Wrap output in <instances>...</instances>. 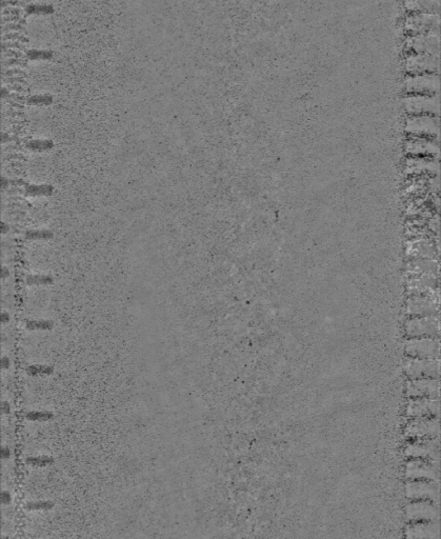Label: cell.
<instances>
[{"label":"cell","instance_id":"obj_15","mask_svg":"<svg viewBox=\"0 0 441 539\" xmlns=\"http://www.w3.org/2000/svg\"><path fill=\"white\" fill-rule=\"evenodd\" d=\"M406 107L411 113L427 114L439 112L438 94H415L406 99Z\"/></svg>","mask_w":441,"mask_h":539},{"label":"cell","instance_id":"obj_28","mask_svg":"<svg viewBox=\"0 0 441 539\" xmlns=\"http://www.w3.org/2000/svg\"><path fill=\"white\" fill-rule=\"evenodd\" d=\"M53 459L51 457H48V456H39V457H30L27 459V462L29 464H33V466H38V467H43V466H47V464H50L52 463Z\"/></svg>","mask_w":441,"mask_h":539},{"label":"cell","instance_id":"obj_17","mask_svg":"<svg viewBox=\"0 0 441 539\" xmlns=\"http://www.w3.org/2000/svg\"><path fill=\"white\" fill-rule=\"evenodd\" d=\"M409 313L419 316H428L438 313V303L428 298H416L410 303Z\"/></svg>","mask_w":441,"mask_h":539},{"label":"cell","instance_id":"obj_10","mask_svg":"<svg viewBox=\"0 0 441 539\" xmlns=\"http://www.w3.org/2000/svg\"><path fill=\"white\" fill-rule=\"evenodd\" d=\"M440 67L439 54L411 53L406 59V70L410 74L438 73Z\"/></svg>","mask_w":441,"mask_h":539},{"label":"cell","instance_id":"obj_19","mask_svg":"<svg viewBox=\"0 0 441 539\" xmlns=\"http://www.w3.org/2000/svg\"><path fill=\"white\" fill-rule=\"evenodd\" d=\"M53 191H54V188L52 187V185L27 184L25 194L27 196H50L53 194Z\"/></svg>","mask_w":441,"mask_h":539},{"label":"cell","instance_id":"obj_29","mask_svg":"<svg viewBox=\"0 0 441 539\" xmlns=\"http://www.w3.org/2000/svg\"><path fill=\"white\" fill-rule=\"evenodd\" d=\"M54 504L51 501H36V503L27 504V509L29 510H47L53 508Z\"/></svg>","mask_w":441,"mask_h":539},{"label":"cell","instance_id":"obj_16","mask_svg":"<svg viewBox=\"0 0 441 539\" xmlns=\"http://www.w3.org/2000/svg\"><path fill=\"white\" fill-rule=\"evenodd\" d=\"M408 538L420 539H437L440 537L439 520L433 522H415L406 530Z\"/></svg>","mask_w":441,"mask_h":539},{"label":"cell","instance_id":"obj_4","mask_svg":"<svg viewBox=\"0 0 441 539\" xmlns=\"http://www.w3.org/2000/svg\"><path fill=\"white\" fill-rule=\"evenodd\" d=\"M406 353L410 357L439 359L440 340L435 337L410 338L406 343Z\"/></svg>","mask_w":441,"mask_h":539},{"label":"cell","instance_id":"obj_13","mask_svg":"<svg viewBox=\"0 0 441 539\" xmlns=\"http://www.w3.org/2000/svg\"><path fill=\"white\" fill-rule=\"evenodd\" d=\"M407 394L411 398H439L440 381L439 378H417L410 379L407 384Z\"/></svg>","mask_w":441,"mask_h":539},{"label":"cell","instance_id":"obj_2","mask_svg":"<svg viewBox=\"0 0 441 539\" xmlns=\"http://www.w3.org/2000/svg\"><path fill=\"white\" fill-rule=\"evenodd\" d=\"M407 335L410 338L419 337H435L439 338L440 324L437 315L420 316L411 319L406 325Z\"/></svg>","mask_w":441,"mask_h":539},{"label":"cell","instance_id":"obj_6","mask_svg":"<svg viewBox=\"0 0 441 539\" xmlns=\"http://www.w3.org/2000/svg\"><path fill=\"white\" fill-rule=\"evenodd\" d=\"M406 435L415 439L436 438L440 435L439 417H416L406 427Z\"/></svg>","mask_w":441,"mask_h":539},{"label":"cell","instance_id":"obj_33","mask_svg":"<svg viewBox=\"0 0 441 539\" xmlns=\"http://www.w3.org/2000/svg\"><path fill=\"white\" fill-rule=\"evenodd\" d=\"M2 364H3L4 369H8L10 366V359L8 357H4L2 359Z\"/></svg>","mask_w":441,"mask_h":539},{"label":"cell","instance_id":"obj_9","mask_svg":"<svg viewBox=\"0 0 441 539\" xmlns=\"http://www.w3.org/2000/svg\"><path fill=\"white\" fill-rule=\"evenodd\" d=\"M408 456L418 459H427L439 461L440 459V440L436 438L416 439L406 450Z\"/></svg>","mask_w":441,"mask_h":539},{"label":"cell","instance_id":"obj_12","mask_svg":"<svg viewBox=\"0 0 441 539\" xmlns=\"http://www.w3.org/2000/svg\"><path fill=\"white\" fill-rule=\"evenodd\" d=\"M406 512L411 522H433L440 517L439 506L432 500H416L407 507Z\"/></svg>","mask_w":441,"mask_h":539},{"label":"cell","instance_id":"obj_7","mask_svg":"<svg viewBox=\"0 0 441 539\" xmlns=\"http://www.w3.org/2000/svg\"><path fill=\"white\" fill-rule=\"evenodd\" d=\"M407 496L414 500H432L439 504L440 486L439 481L417 479L407 483Z\"/></svg>","mask_w":441,"mask_h":539},{"label":"cell","instance_id":"obj_34","mask_svg":"<svg viewBox=\"0 0 441 539\" xmlns=\"http://www.w3.org/2000/svg\"><path fill=\"white\" fill-rule=\"evenodd\" d=\"M9 320H10V316H9V314L6 313V312H4V313L2 314V321H3L4 324H7Z\"/></svg>","mask_w":441,"mask_h":539},{"label":"cell","instance_id":"obj_24","mask_svg":"<svg viewBox=\"0 0 441 539\" xmlns=\"http://www.w3.org/2000/svg\"><path fill=\"white\" fill-rule=\"evenodd\" d=\"M31 105H50L53 102V97L50 95L32 96L27 101Z\"/></svg>","mask_w":441,"mask_h":539},{"label":"cell","instance_id":"obj_8","mask_svg":"<svg viewBox=\"0 0 441 539\" xmlns=\"http://www.w3.org/2000/svg\"><path fill=\"white\" fill-rule=\"evenodd\" d=\"M406 476L410 480L425 479V480L439 481V478H440L439 461L416 458L408 463L407 470H406Z\"/></svg>","mask_w":441,"mask_h":539},{"label":"cell","instance_id":"obj_23","mask_svg":"<svg viewBox=\"0 0 441 539\" xmlns=\"http://www.w3.org/2000/svg\"><path fill=\"white\" fill-rule=\"evenodd\" d=\"M53 233L51 231H47V230H43V231H27L26 233V238L28 239H31V240H48V239H51L53 237Z\"/></svg>","mask_w":441,"mask_h":539},{"label":"cell","instance_id":"obj_11","mask_svg":"<svg viewBox=\"0 0 441 539\" xmlns=\"http://www.w3.org/2000/svg\"><path fill=\"white\" fill-rule=\"evenodd\" d=\"M439 14L432 13H413L406 20V31L411 35L439 31Z\"/></svg>","mask_w":441,"mask_h":539},{"label":"cell","instance_id":"obj_26","mask_svg":"<svg viewBox=\"0 0 441 539\" xmlns=\"http://www.w3.org/2000/svg\"><path fill=\"white\" fill-rule=\"evenodd\" d=\"M29 330H50L53 328V322L49 320H31L27 322Z\"/></svg>","mask_w":441,"mask_h":539},{"label":"cell","instance_id":"obj_3","mask_svg":"<svg viewBox=\"0 0 441 539\" xmlns=\"http://www.w3.org/2000/svg\"><path fill=\"white\" fill-rule=\"evenodd\" d=\"M407 92L412 94H438L440 79L438 73L411 74L404 81Z\"/></svg>","mask_w":441,"mask_h":539},{"label":"cell","instance_id":"obj_30","mask_svg":"<svg viewBox=\"0 0 441 539\" xmlns=\"http://www.w3.org/2000/svg\"><path fill=\"white\" fill-rule=\"evenodd\" d=\"M52 54L50 52L45 51H31L28 53V57L32 60L36 59H50Z\"/></svg>","mask_w":441,"mask_h":539},{"label":"cell","instance_id":"obj_35","mask_svg":"<svg viewBox=\"0 0 441 539\" xmlns=\"http://www.w3.org/2000/svg\"><path fill=\"white\" fill-rule=\"evenodd\" d=\"M2 455H3V458H8L11 455V452H10V450L8 448L5 447L3 449V451H2Z\"/></svg>","mask_w":441,"mask_h":539},{"label":"cell","instance_id":"obj_22","mask_svg":"<svg viewBox=\"0 0 441 539\" xmlns=\"http://www.w3.org/2000/svg\"><path fill=\"white\" fill-rule=\"evenodd\" d=\"M53 12L52 7L45 5H31L27 7V13L29 15H50Z\"/></svg>","mask_w":441,"mask_h":539},{"label":"cell","instance_id":"obj_18","mask_svg":"<svg viewBox=\"0 0 441 539\" xmlns=\"http://www.w3.org/2000/svg\"><path fill=\"white\" fill-rule=\"evenodd\" d=\"M406 8L413 13L439 14L440 0H406Z\"/></svg>","mask_w":441,"mask_h":539},{"label":"cell","instance_id":"obj_27","mask_svg":"<svg viewBox=\"0 0 441 539\" xmlns=\"http://www.w3.org/2000/svg\"><path fill=\"white\" fill-rule=\"evenodd\" d=\"M53 415L49 412H29L27 418L32 421H47L51 419Z\"/></svg>","mask_w":441,"mask_h":539},{"label":"cell","instance_id":"obj_31","mask_svg":"<svg viewBox=\"0 0 441 539\" xmlns=\"http://www.w3.org/2000/svg\"><path fill=\"white\" fill-rule=\"evenodd\" d=\"M11 500H12V498H11L10 493L7 492V491L3 492V495H2V503H3L4 505L7 506V505H9V504L11 503Z\"/></svg>","mask_w":441,"mask_h":539},{"label":"cell","instance_id":"obj_37","mask_svg":"<svg viewBox=\"0 0 441 539\" xmlns=\"http://www.w3.org/2000/svg\"><path fill=\"white\" fill-rule=\"evenodd\" d=\"M3 271H4V277H7V276L9 275V272H8V270H7L6 268H3Z\"/></svg>","mask_w":441,"mask_h":539},{"label":"cell","instance_id":"obj_25","mask_svg":"<svg viewBox=\"0 0 441 539\" xmlns=\"http://www.w3.org/2000/svg\"><path fill=\"white\" fill-rule=\"evenodd\" d=\"M27 372L32 376L48 375V374L52 373L53 369L50 368V366H45V365H32V366L27 369Z\"/></svg>","mask_w":441,"mask_h":539},{"label":"cell","instance_id":"obj_32","mask_svg":"<svg viewBox=\"0 0 441 539\" xmlns=\"http://www.w3.org/2000/svg\"><path fill=\"white\" fill-rule=\"evenodd\" d=\"M2 408H3V412L6 413V414H9L10 411H11V406L8 402H3V405H2Z\"/></svg>","mask_w":441,"mask_h":539},{"label":"cell","instance_id":"obj_21","mask_svg":"<svg viewBox=\"0 0 441 539\" xmlns=\"http://www.w3.org/2000/svg\"><path fill=\"white\" fill-rule=\"evenodd\" d=\"M29 286H43L53 284V277L49 275H29L26 279Z\"/></svg>","mask_w":441,"mask_h":539},{"label":"cell","instance_id":"obj_14","mask_svg":"<svg viewBox=\"0 0 441 539\" xmlns=\"http://www.w3.org/2000/svg\"><path fill=\"white\" fill-rule=\"evenodd\" d=\"M440 400L439 398H413L410 400L407 414L410 417H439Z\"/></svg>","mask_w":441,"mask_h":539},{"label":"cell","instance_id":"obj_20","mask_svg":"<svg viewBox=\"0 0 441 539\" xmlns=\"http://www.w3.org/2000/svg\"><path fill=\"white\" fill-rule=\"evenodd\" d=\"M53 146H54V142L50 139H45V140L43 139H36V140L33 139L27 143V147L29 148V150L36 151V152L49 151Z\"/></svg>","mask_w":441,"mask_h":539},{"label":"cell","instance_id":"obj_1","mask_svg":"<svg viewBox=\"0 0 441 539\" xmlns=\"http://www.w3.org/2000/svg\"><path fill=\"white\" fill-rule=\"evenodd\" d=\"M404 372L410 379L439 378L440 360L435 358L410 357L404 362Z\"/></svg>","mask_w":441,"mask_h":539},{"label":"cell","instance_id":"obj_36","mask_svg":"<svg viewBox=\"0 0 441 539\" xmlns=\"http://www.w3.org/2000/svg\"><path fill=\"white\" fill-rule=\"evenodd\" d=\"M9 231V227L7 226V224H2V233H7Z\"/></svg>","mask_w":441,"mask_h":539},{"label":"cell","instance_id":"obj_5","mask_svg":"<svg viewBox=\"0 0 441 539\" xmlns=\"http://www.w3.org/2000/svg\"><path fill=\"white\" fill-rule=\"evenodd\" d=\"M406 47L410 53L414 54H439V31H431L427 33L412 35L407 40Z\"/></svg>","mask_w":441,"mask_h":539}]
</instances>
